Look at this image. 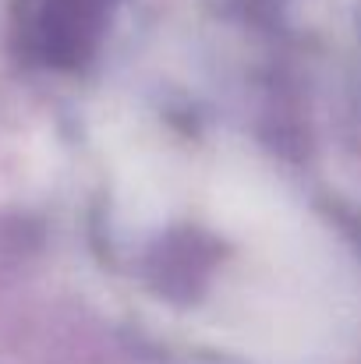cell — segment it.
Returning a JSON list of instances; mask_svg holds the SVG:
<instances>
[{
  "label": "cell",
  "mask_w": 361,
  "mask_h": 364,
  "mask_svg": "<svg viewBox=\"0 0 361 364\" xmlns=\"http://www.w3.org/2000/svg\"><path fill=\"white\" fill-rule=\"evenodd\" d=\"M107 14L110 0H36L25 21V43L39 64L75 71L96 53Z\"/></svg>",
  "instance_id": "obj_1"
}]
</instances>
